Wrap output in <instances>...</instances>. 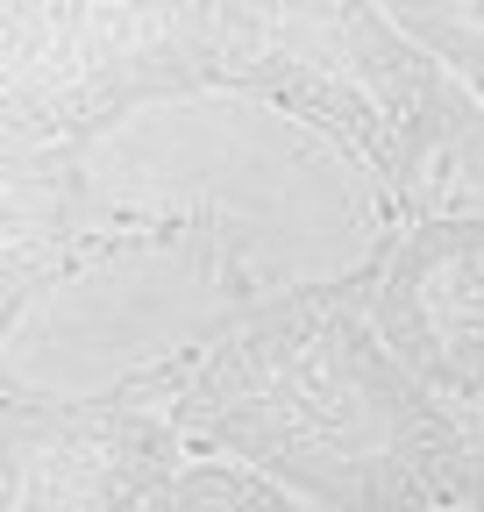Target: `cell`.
<instances>
[{
    "label": "cell",
    "mask_w": 484,
    "mask_h": 512,
    "mask_svg": "<svg viewBox=\"0 0 484 512\" xmlns=\"http://www.w3.org/2000/svg\"><path fill=\"white\" fill-rule=\"evenodd\" d=\"M186 0H8L0 8V164H86L157 100H193Z\"/></svg>",
    "instance_id": "3"
},
{
    "label": "cell",
    "mask_w": 484,
    "mask_h": 512,
    "mask_svg": "<svg viewBox=\"0 0 484 512\" xmlns=\"http://www.w3.org/2000/svg\"><path fill=\"white\" fill-rule=\"evenodd\" d=\"M456 512H484V413L463 420V491Z\"/></svg>",
    "instance_id": "9"
},
{
    "label": "cell",
    "mask_w": 484,
    "mask_h": 512,
    "mask_svg": "<svg viewBox=\"0 0 484 512\" xmlns=\"http://www.w3.org/2000/svg\"><path fill=\"white\" fill-rule=\"evenodd\" d=\"M363 292L399 370L449 413H484V207L385 228L363 256Z\"/></svg>",
    "instance_id": "5"
},
{
    "label": "cell",
    "mask_w": 484,
    "mask_h": 512,
    "mask_svg": "<svg viewBox=\"0 0 484 512\" xmlns=\"http://www.w3.org/2000/svg\"><path fill=\"white\" fill-rule=\"evenodd\" d=\"M150 512H307L299 498H285L278 484L250 477V470H235V463H186L157 498Z\"/></svg>",
    "instance_id": "7"
},
{
    "label": "cell",
    "mask_w": 484,
    "mask_h": 512,
    "mask_svg": "<svg viewBox=\"0 0 484 512\" xmlns=\"http://www.w3.org/2000/svg\"><path fill=\"white\" fill-rule=\"evenodd\" d=\"M449 207H484V114L470 121V136L456 150V192H449Z\"/></svg>",
    "instance_id": "8"
},
{
    "label": "cell",
    "mask_w": 484,
    "mask_h": 512,
    "mask_svg": "<svg viewBox=\"0 0 484 512\" xmlns=\"http://www.w3.org/2000/svg\"><path fill=\"white\" fill-rule=\"evenodd\" d=\"M392 22L428 50L470 100H484V0H399Z\"/></svg>",
    "instance_id": "6"
},
{
    "label": "cell",
    "mask_w": 484,
    "mask_h": 512,
    "mask_svg": "<svg viewBox=\"0 0 484 512\" xmlns=\"http://www.w3.org/2000/svg\"><path fill=\"white\" fill-rule=\"evenodd\" d=\"M186 43L200 93H228L321 136L406 228L442 214L456 192V150L484 100H470L420 50L392 8L356 0H186Z\"/></svg>",
    "instance_id": "2"
},
{
    "label": "cell",
    "mask_w": 484,
    "mask_h": 512,
    "mask_svg": "<svg viewBox=\"0 0 484 512\" xmlns=\"http://www.w3.org/2000/svg\"><path fill=\"white\" fill-rule=\"evenodd\" d=\"M171 406L121 392H8L0 399V512H150L186 470Z\"/></svg>",
    "instance_id": "4"
},
{
    "label": "cell",
    "mask_w": 484,
    "mask_h": 512,
    "mask_svg": "<svg viewBox=\"0 0 484 512\" xmlns=\"http://www.w3.org/2000/svg\"><path fill=\"white\" fill-rule=\"evenodd\" d=\"M171 420L307 512H456L463 413L385 349L363 264L242 299L186 356Z\"/></svg>",
    "instance_id": "1"
}]
</instances>
